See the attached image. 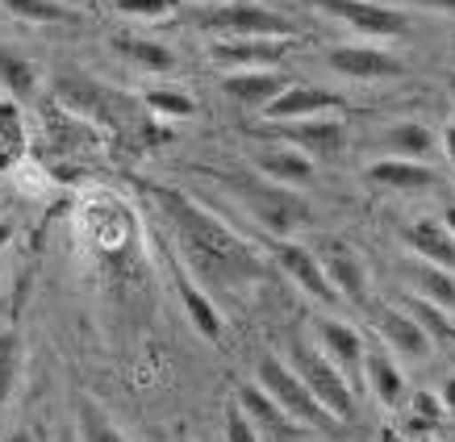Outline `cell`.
<instances>
[{"mask_svg":"<svg viewBox=\"0 0 455 442\" xmlns=\"http://www.w3.org/2000/svg\"><path fill=\"white\" fill-rule=\"evenodd\" d=\"M155 201L164 205V217H167V225L176 230L188 263H193L209 284L238 288V284H247L251 276H259V255H255L235 230H226L213 213H205L196 201L172 193L164 184H155Z\"/></svg>","mask_w":455,"mask_h":442,"instance_id":"obj_1","label":"cell"},{"mask_svg":"<svg viewBox=\"0 0 455 442\" xmlns=\"http://www.w3.org/2000/svg\"><path fill=\"white\" fill-rule=\"evenodd\" d=\"M259 380L255 384L272 397V401L284 409V414L292 417V426H305V430H314V426H331V414H326V405L317 401L314 392L305 388V380L297 375V367H289L284 359H276V355H263L259 359Z\"/></svg>","mask_w":455,"mask_h":442,"instance_id":"obj_2","label":"cell"},{"mask_svg":"<svg viewBox=\"0 0 455 442\" xmlns=\"http://www.w3.org/2000/svg\"><path fill=\"white\" fill-rule=\"evenodd\" d=\"M292 367H297V375L305 380V388L326 405V414L331 417H351L355 414L351 380H347L343 367H334V363L322 355V346H309L305 338H292Z\"/></svg>","mask_w":455,"mask_h":442,"instance_id":"obj_3","label":"cell"},{"mask_svg":"<svg viewBox=\"0 0 455 442\" xmlns=\"http://www.w3.org/2000/svg\"><path fill=\"white\" fill-rule=\"evenodd\" d=\"M201 26L221 34V38H297L289 17L267 9V4H255V0H230V4L205 13Z\"/></svg>","mask_w":455,"mask_h":442,"instance_id":"obj_4","label":"cell"},{"mask_svg":"<svg viewBox=\"0 0 455 442\" xmlns=\"http://www.w3.org/2000/svg\"><path fill=\"white\" fill-rule=\"evenodd\" d=\"M235 193L243 196V205L255 213V221H263V230L276 238H289L292 230H301L305 221H309V205H305L301 196L284 188V184H235Z\"/></svg>","mask_w":455,"mask_h":442,"instance_id":"obj_5","label":"cell"},{"mask_svg":"<svg viewBox=\"0 0 455 442\" xmlns=\"http://www.w3.org/2000/svg\"><path fill=\"white\" fill-rule=\"evenodd\" d=\"M317 9L363 38H401L410 29V17L393 4H380V0H317Z\"/></svg>","mask_w":455,"mask_h":442,"instance_id":"obj_6","label":"cell"},{"mask_svg":"<svg viewBox=\"0 0 455 442\" xmlns=\"http://www.w3.org/2000/svg\"><path fill=\"white\" fill-rule=\"evenodd\" d=\"M276 263H280V272H284L301 292H309V296H317V301H339V288L331 284L326 267H322V259H317V250L301 247V242H292V238H280L276 242Z\"/></svg>","mask_w":455,"mask_h":442,"instance_id":"obj_7","label":"cell"},{"mask_svg":"<svg viewBox=\"0 0 455 442\" xmlns=\"http://www.w3.org/2000/svg\"><path fill=\"white\" fill-rule=\"evenodd\" d=\"M339 109H343L339 92H326V88H314V83H289L263 109V117L267 122H309V117H326V113H339Z\"/></svg>","mask_w":455,"mask_h":442,"instance_id":"obj_8","label":"cell"},{"mask_svg":"<svg viewBox=\"0 0 455 442\" xmlns=\"http://www.w3.org/2000/svg\"><path fill=\"white\" fill-rule=\"evenodd\" d=\"M209 55L230 71H272L284 59V38H221Z\"/></svg>","mask_w":455,"mask_h":442,"instance_id":"obj_9","label":"cell"},{"mask_svg":"<svg viewBox=\"0 0 455 442\" xmlns=\"http://www.w3.org/2000/svg\"><path fill=\"white\" fill-rule=\"evenodd\" d=\"M326 63L339 75H347V80H393V75H401L397 59L388 55V51H380V46H363V42L334 46L331 55H326Z\"/></svg>","mask_w":455,"mask_h":442,"instance_id":"obj_10","label":"cell"},{"mask_svg":"<svg viewBox=\"0 0 455 442\" xmlns=\"http://www.w3.org/2000/svg\"><path fill=\"white\" fill-rule=\"evenodd\" d=\"M317 259H322V267H326L331 284L339 288V296H347V301H363V296H368V272H363L359 255L347 247V242L326 238L322 250H317Z\"/></svg>","mask_w":455,"mask_h":442,"instance_id":"obj_11","label":"cell"},{"mask_svg":"<svg viewBox=\"0 0 455 442\" xmlns=\"http://www.w3.org/2000/svg\"><path fill=\"white\" fill-rule=\"evenodd\" d=\"M284 142H292L301 154L309 159H339L347 146V125L334 122L331 113L326 117H309V122H297L284 130Z\"/></svg>","mask_w":455,"mask_h":442,"instance_id":"obj_12","label":"cell"},{"mask_svg":"<svg viewBox=\"0 0 455 442\" xmlns=\"http://www.w3.org/2000/svg\"><path fill=\"white\" fill-rule=\"evenodd\" d=\"M376 330L388 343V351L401 355V359H427L430 355V334L418 326V318L410 309H385L376 318Z\"/></svg>","mask_w":455,"mask_h":442,"instance_id":"obj_13","label":"cell"},{"mask_svg":"<svg viewBox=\"0 0 455 442\" xmlns=\"http://www.w3.org/2000/svg\"><path fill=\"white\" fill-rule=\"evenodd\" d=\"M314 334H317L322 355H326L334 367H343L347 375H363V355H368V346H363L355 326H347V321H317Z\"/></svg>","mask_w":455,"mask_h":442,"instance_id":"obj_14","label":"cell"},{"mask_svg":"<svg viewBox=\"0 0 455 442\" xmlns=\"http://www.w3.org/2000/svg\"><path fill=\"white\" fill-rule=\"evenodd\" d=\"M368 180L380 188H393V193H430L439 176L430 163H414V159H376L368 167Z\"/></svg>","mask_w":455,"mask_h":442,"instance_id":"obj_15","label":"cell"},{"mask_svg":"<svg viewBox=\"0 0 455 442\" xmlns=\"http://www.w3.org/2000/svg\"><path fill=\"white\" fill-rule=\"evenodd\" d=\"M221 88H226V97L230 100L263 113L280 92H284V88H289V80L276 75V71H230V75L221 80Z\"/></svg>","mask_w":455,"mask_h":442,"instance_id":"obj_16","label":"cell"},{"mask_svg":"<svg viewBox=\"0 0 455 442\" xmlns=\"http://www.w3.org/2000/svg\"><path fill=\"white\" fill-rule=\"evenodd\" d=\"M405 238H410V247H414V255L422 263L443 267V272H451V276H455V234L443 225V221H435V217L414 221Z\"/></svg>","mask_w":455,"mask_h":442,"instance_id":"obj_17","label":"cell"},{"mask_svg":"<svg viewBox=\"0 0 455 442\" xmlns=\"http://www.w3.org/2000/svg\"><path fill=\"white\" fill-rule=\"evenodd\" d=\"M363 380H368V388H372V397L380 405H401V397H405V372L380 346H372L363 355Z\"/></svg>","mask_w":455,"mask_h":442,"instance_id":"obj_18","label":"cell"},{"mask_svg":"<svg viewBox=\"0 0 455 442\" xmlns=\"http://www.w3.org/2000/svg\"><path fill=\"white\" fill-rule=\"evenodd\" d=\"M380 142H385V151L393 154V159H414V163H427L430 154L439 151L435 130L422 122H397Z\"/></svg>","mask_w":455,"mask_h":442,"instance_id":"obj_19","label":"cell"},{"mask_svg":"<svg viewBox=\"0 0 455 442\" xmlns=\"http://www.w3.org/2000/svg\"><path fill=\"white\" fill-rule=\"evenodd\" d=\"M259 171H263V180L297 188V184L314 180V159L301 151H259Z\"/></svg>","mask_w":455,"mask_h":442,"instance_id":"obj_20","label":"cell"},{"mask_svg":"<svg viewBox=\"0 0 455 442\" xmlns=\"http://www.w3.org/2000/svg\"><path fill=\"white\" fill-rule=\"evenodd\" d=\"M113 51H117V55H125L130 63H134V67L155 71V75H167V71H176V55H172L167 46H159V42H151V38L117 34V38H113Z\"/></svg>","mask_w":455,"mask_h":442,"instance_id":"obj_21","label":"cell"},{"mask_svg":"<svg viewBox=\"0 0 455 442\" xmlns=\"http://www.w3.org/2000/svg\"><path fill=\"white\" fill-rule=\"evenodd\" d=\"M4 9L29 26H71L80 21V9L68 4V0H0Z\"/></svg>","mask_w":455,"mask_h":442,"instance_id":"obj_22","label":"cell"},{"mask_svg":"<svg viewBox=\"0 0 455 442\" xmlns=\"http://www.w3.org/2000/svg\"><path fill=\"white\" fill-rule=\"evenodd\" d=\"M235 405L243 409V414L255 422V426H267V430H292V417L280 409L267 392H263L259 384H238L235 392Z\"/></svg>","mask_w":455,"mask_h":442,"instance_id":"obj_23","label":"cell"},{"mask_svg":"<svg viewBox=\"0 0 455 442\" xmlns=\"http://www.w3.org/2000/svg\"><path fill=\"white\" fill-rule=\"evenodd\" d=\"M180 301H184V309H188V321L196 326V334H201V338H209V343H218V338H221L218 304L209 301V296L196 288L193 280H180Z\"/></svg>","mask_w":455,"mask_h":442,"instance_id":"obj_24","label":"cell"},{"mask_svg":"<svg viewBox=\"0 0 455 442\" xmlns=\"http://www.w3.org/2000/svg\"><path fill=\"white\" fill-rule=\"evenodd\" d=\"M26 154V125L13 100H0V171H9Z\"/></svg>","mask_w":455,"mask_h":442,"instance_id":"obj_25","label":"cell"},{"mask_svg":"<svg viewBox=\"0 0 455 442\" xmlns=\"http://www.w3.org/2000/svg\"><path fill=\"white\" fill-rule=\"evenodd\" d=\"M0 83L13 92V97H34L38 92V67L26 55H17L9 46H0Z\"/></svg>","mask_w":455,"mask_h":442,"instance_id":"obj_26","label":"cell"},{"mask_svg":"<svg viewBox=\"0 0 455 442\" xmlns=\"http://www.w3.org/2000/svg\"><path fill=\"white\" fill-rule=\"evenodd\" d=\"M414 284L422 288V301L439 304V309H455V276H451V272L430 267V263H418V267H414Z\"/></svg>","mask_w":455,"mask_h":442,"instance_id":"obj_27","label":"cell"},{"mask_svg":"<svg viewBox=\"0 0 455 442\" xmlns=\"http://www.w3.org/2000/svg\"><path fill=\"white\" fill-rule=\"evenodd\" d=\"M17 375H21V334L0 330V409L13 397Z\"/></svg>","mask_w":455,"mask_h":442,"instance_id":"obj_28","label":"cell"},{"mask_svg":"<svg viewBox=\"0 0 455 442\" xmlns=\"http://www.w3.org/2000/svg\"><path fill=\"white\" fill-rule=\"evenodd\" d=\"M80 442H130V438L113 426V417L97 401H84L80 405Z\"/></svg>","mask_w":455,"mask_h":442,"instance_id":"obj_29","label":"cell"},{"mask_svg":"<svg viewBox=\"0 0 455 442\" xmlns=\"http://www.w3.org/2000/svg\"><path fill=\"white\" fill-rule=\"evenodd\" d=\"M147 109L155 113V117H167V122H176V117H193L196 113V100L188 97V92H180V88H151L147 92Z\"/></svg>","mask_w":455,"mask_h":442,"instance_id":"obj_30","label":"cell"},{"mask_svg":"<svg viewBox=\"0 0 455 442\" xmlns=\"http://www.w3.org/2000/svg\"><path fill=\"white\" fill-rule=\"evenodd\" d=\"M410 313L418 318V326L430 334V338H455V326L447 321V309L422 301V296H410Z\"/></svg>","mask_w":455,"mask_h":442,"instance_id":"obj_31","label":"cell"},{"mask_svg":"<svg viewBox=\"0 0 455 442\" xmlns=\"http://www.w3.org/2000/svg\"><path fill=\"white\" fill-rule=\"evenodd\" d=\"M180 9V0H117V13L142 17V21H164Z\"/></svg>","mask_w":455,"mask_h":442,"instance_id":"obj_32","label":"cell"},{"mask_svg":"<svg viewBox=\"0 0 455 442\" xmlns=\"http://www.w3.org/2000/svg\"><path fill=\"white\" fill-rule=\"evenodd\" d=\"M226 442H259V426H255L238 405L226 409Z\"/></svg>","mask_w":455,"mask_h":442,"instance_id":"obj_33","label":"cell"},{"mask_svg":"<svg viewBox=\"0 0 455 442\" xmlns=\"http://www.w3.org/2000/svg\"><path fill=\"white\" fill-rule=\"evenodd\" d=\"M414 417H418V426H439V417H443V401L435 397V392H418L414 397Z\"/></svg>","mask_w":455,"mask_h":442,"instance_id":"obj_34","label":"cell"},{"mask_svg":"<svg viewBox=\"0 0 455 442\" xmlns=\"http://www.w3.org/2000/svg\"><path fill=\"white\" fill-rule=\"evenodd\" d=\"M439 401H443V409H455V375H451V380H443Z\"/></svg>","mask_w":455,"mask_h":442,"instance_id":"obj_35","label":"cell"},{"mask_svg":"<svg viewBox=\"0 0 455 442\" xmlns=\"http://www.w3.org/2000/svg\"><path fill=\"white\" fill-rule=\"evenodd\" d=\"M443 151H447V159L455 167V125H447V134H443Z\"/></svg>","mask_w":455,"mask_h":442,"instance_id":"obj_36","label":"cell"},{"mask_svg":"<svg viewBox=\"0 0 455 442\" xmlns=\"http://www.w3.org/2000/svg\"><path fill=\"white\" fill-rule=\"evenodd\" d=\"M418 4H427V9H443V13H455V0H418Z\"/></svg>","mask_w":455,"mask_h":442,"instance_id":"obj_37","label":"cell"},{"mask_svg":"<svg viewBox=\"0 0 455 442\" xmlns=\"http://www.w3.org/2000/svg\"><path fill=\"white\" fill-rule=\"evenodd\" d=\"M9 242H13V225H9V221L0 217V250L9 247Z\"/></svg>","mask_w":455,"mask_h":442,"instance_id":"obj_38","label":"cell"},{"mask_svg":"<svg viewBox=\"0 0 455 442\" xmlns=\"http://www.w3.org/2000/svg\"><path fill=\"white\" fill-rule=\"evenodd\" d=\"M4 442H38V438H34L29 430H13V434H9V438H4Z\"/></svg>","mask_w":455,"mask_h":442,"instance_id":"obj_39","label":"cell"},{"mask_svg":"<svg viewBox=\"0 0 455 442\" xmlns=\"http://www.w3.org/2000/svg\"><path fill=\"white\" fill-rule=\"evenodd\" d=\"M443 225H447V230H451V234H455V205L447 209V213H443Z\"/></svg>","mask_w":455,"mask_h":442,"instance_id":"obj_40","label":"cell"},{"mask_svg":"<svg viewBox=\"0 0 455 442\" xmlns=\"http://www.w3.org/2000/svg\"><path fill=\"white\" fill-rule=\"evenodd\" d=\"M68 4H71V0H68Z\"/></svg>","mask_w":455,"mask_h":442,"instance_id":"obj_41","label":"cell"}]
</instances>
